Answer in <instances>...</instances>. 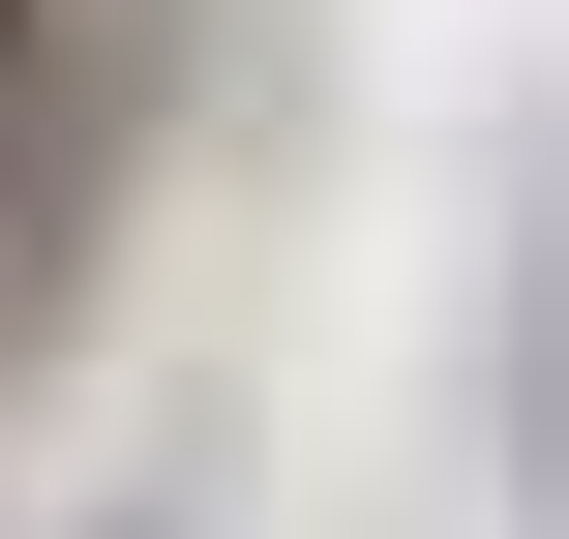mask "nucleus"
<instances>
[{"label": "nucleus", "mask_w": 569, "mask_h": 539, "mask_svg": "<svg viewBox=\"0 0 569 539\" xmlns=\"http://www.w3.org/2000/svg\"><path fill=\"white\" fill-rule=\"evenodd\" d=\"M0 30H30V0H0Z\"/></svg>", "instance_id": "obj_1"}]
</instances>
